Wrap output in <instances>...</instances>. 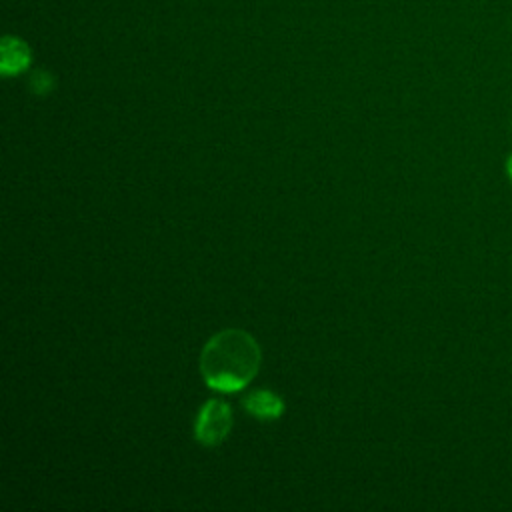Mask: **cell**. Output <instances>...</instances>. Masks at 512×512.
<instances>
[{
  "mask_svg": "<svg viewBox=\"0 0 512 512\" xmlns=\"http://www.w3.org/2000/svg\"><path fill=\"white\" fill-rule=\"evenodd\" d=\"M506 170H508V176H510V180H512V156H510L508 162H506Z\"/></svg>",
  "mask_w": 512,
  "mask_h": 512,
  "instance_id": "obj_6",
  "label": "cell"
},
{
  "mask_svg": "<svg viewBox=\"0 0 512 512\" xmlns=\"http://www.w3.org/2000/svg\"><path fill=\"white\" fill-rule=\"evenodd\" d=\"M258 342L240 328H226L214 334L200 356L204 382L220 392H236L250 384L260 368Z\"/></svg>",
  "mask_w": 512,
  "mask_h": 512,
  "instance_id": "obj_1",
  "label": "cell"
},
{
  "mask_svg": "<svg viewBox=\"0 0 512 512\" xmlns=\"http://www.w3.org/2000/svg\"><path fill=\"white\" fill-rule=\"evenodd\" d=\"M0 70L4 76H14L30 66L32 52L28 44L16 36H4L0 44Z\"/></svg>",
  "mask_w": 512,
  "mask_h": 512,
  "instance_id": "obj_3",
  "label": "cell"
},
{
  "mask_svg": "<svg viewBox=\"0 0 512 512\" xmlns=\"http://www.w3.org/2000/svg\"><path fill=\"white\" fill-rule=\"evenodd\" d=\"M30 88L38 94V96H44L46 92H50L54 88V78L52 74L44 72V70H38L32 74V80H30Z\"/></svg>",
  "mask_w": 512,
  "mask_h": 512,
  "instance_id": "obj_5",
  "label": "cell"
},
{
  "mask_svg": "<svg viewBox=\"0 0 512 512\" xmlns=\"http://www.w3.org/2000/svg\"><path fill=\"white\" fill-rule=\"evenodd\" d=\"M244 408L260 420H276L284 412V402L272 390H254L244 398Z\"/></svg>",
  "mask_w": 512,
  "mask_h": 512,
  "instance_id": "obj_4",
  "label": "cell"
},
{
  "mask_svg": "<svg viewBox=\"0 0 512 512\" xmlns=\"http://www.w3.org/2000/svg\"><path fill=\"white\" fill-rule=\"evenodd\" d=\"M232 428V408L224 400L212 398L208 400L194 424V436L200 444L204 446H218L230 432Z\"/></svg>",
  "mask_w": 512,
  "mask_h": 512,
  "instance_id": "obj_2",
  "label": "cell"
}]
</instances>
